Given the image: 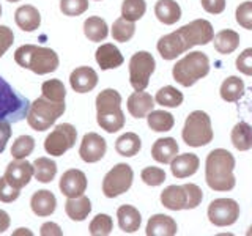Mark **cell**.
Returning a JSON list of instances; mask_svg holds the SVG:
<instances>
[{
  "label": "cell",
  "instance_id": "1",
  "mask_svg": "<svg viewBox=\"0 0 252 236\" xmlns=\"http://www.w3.org/2000/svg\"><path fill=\"white\" fill-rule=\"evenodd\" d=\"M215 39L213 26L205 19H195L169 35L161 36L158 41V52L164 60H175L180 54L194 46H205Z\"/></svg>",
  "mask_w": 252,
  "mask_h": 236
},
{
  "label": "cell",
  "instance_id": "2",
  "mask_svg": "<svg viewBox=\"0 0 252 236\" xmlns=\"http://www.w3.org/2000/svg\"><path fill=\"white\" fill-rule=\"evenodd\" d=\"M235 157L224 148H216L207 156L205 164V179L213 191L227 192L232 191L236 184L233 175Z\"/></svg>",
  "mask_w": 252,
  "mask_h": 236
},
{
  "label": "cell",
  "instance_id": "3",
  "mask_svg": "<svg viewBox=\"0 0 252 236\" xmlns=\"http://www.w3.org/2000/svg\"><path fill=\"white\" fill-rule=\"evenodd\" d=\"M14 60L19 66L33 71L35 74H49L59 68V55L49 47L24 44L14 52Z\"/></svg>",
  "mask_w": 252,
  "mask_h": 236
},
{
  "label": "cell",
  "instance_id": "4",
  "mask_svg": "<svg viewBox=\"0 0 252 236\" xmlns=\"http://www.w3.org/2000/svg\"><path fill=\"white\" fill-rule=\"evenodd\" d=\"M96 120L101 128L109 134L120 131L125 126L122 94L117 90L106 88L96 96Z\"/></svg>",
  "mask_w": 252,
  "mask_h": 236
},
{
  "label": "cell",
  "instance_id": "5",
  "mask_svg": "<svg viewBox=\"0 0 252 236\" xmlns=\"http://www.w3.org/2000/svg\"><path fill=\"white\" fill-rule=\"evenodd\" d=\"M66 109L65 101H54L46 96H39L30 104L27 114V123L32 129L43 132L59 120Z\"/></svg>",
  "mask_w": 252,
  "mask_h": 236
},
{
  "label": "cell",
  "instance_id": "6",
  "mask_svg": "<svg viewBox=\"0 0 252 236\" xmlns=\"http://www.w3.org/2000/svg\"><path fill=\"white\" fill-rule=\"evenodd\" d=\"M210 73V59L203 52H191L180 61L175 63L172 69L173 79L183 87L194 85L199 79Z\"/></svg>",
  "mask_w": 252,
  "mask_h": 236
},
{
  "label": "cell",
  "instance_id": "7",
  "mask_svg": "<svg viewBox=\"0 0 252 236\" xmlns=\"http://www.w3.org/2000/svg\"><path fill=\"white\" fill-rule=\"evenodd\" d=\"M29 109V101L16 93L13 87L0 76V120L18 123L27 117Z\"/></svg>",
  "mask_w": 252,
  "mask_h": 236
},
{
  "label": "cell",
  "instance_id": "8",
  "mask_svg": "<svg viewBox=\"0 0 252 236\" xmlns=\"http://www.w3.org/2000/svg\"><path fill=\"white\" fill-rule=\"evenodd\" d=\"M183 140L188 147L192 148L208 145L213 140L210 115L205 114L203 110H195V112L189 114L183 128Z\"/></svg>",
  "mask_w": 252,
  "mask_h": 236
},
{
  "label": "cell",
  "instance_id": "9",
  "mask_svg": "<svg viewBox=\"0 0 252 236\" xmlns=\"http://www.w3.org/2000/svg\"><path fill=\"white\" fill-rule=\"evenodd\" d=\"M156 69V61L155 57L147 51H140L136 52L129 60V82L131 87L136 91H144L150 77L155 73Z\"/></svg>",
  "mask_w": 252,
  "mask_h": 236
},
{
  "label": "cell",
  "instance_id": "10",
  "mask_svg": "<svg viewBox=\"0 0 252 236\" xmlns=\"http://www.w3.org/2000/svg\"><path fill=\"white\" fill-rule=\"evenodd\" d=\"M132 179L134 172L129 165L117 164L102 179V194L107 199H115V197L129 191V187L132 186Z\"/></svg>",
  "mask_w": 252,
  "mask_h": 236
},
{
  "label": "cell",
  "instance_id": "11",
  "mask_svg": "<svg viewBox=\"0 0 252 236\" xmlns=\"http://www.w3.org/2000/svg\"><path fill=\"white\" fill-rule=\"evenodd\" d=\"M77 131L73 124L62 123L54 128V131L44 140V149L51 156H63L68 149L76 145Z\"/></svg>",
  "mask_w": 252,
  "mask_h": 236
},
{
  "label": "cell",
  "instance_id": "12",
  "mask_svg": "<svg viewBox=\"0 0 252 236\" xmlns=\"http://www.w3.org/2000/svg\"><path fill=\"white\" fill-rule=\"evenodd\" d=\"M240 217V205L232 199L213 200L208 206V219L216 227L233 225Z\"/></svg>",
  "mask_w": 252,
  "mask_h": 236
},
{
  "label": "cell",
  "instance_id": "13",
  "mask_svg": "<svg viewBox=\"0 0 252 236\" xmlns=\"http://www.w3.org/2000/svg\"><path fill=\"white\" fill-rule=\"evenodd\" d=\"M106 151H107L106 140L96 132L85 134L84 139H82L81 148H79V154H81L82 161L89 162V164L101 161L102 157H104Z\"/></svg>",
  "mask_w": 252,
  "mask_h": 236
},
{
  "label": "cell",
  "instance_id": "14",
  "mask_svg": "<svg viewBox=\"0 0 252 236\" xmlns=\"http://www.w3.org/2000/svg\"><path fill=\"white\" fill-rule=\"evenodd\" d=\"M85 189H87V177L82 170L71 169L62 175L60 191L63 195L68 197V199H74V197L84 195Z\"/></svg>",
  "mask_w": 252,
  "mask_h": 236
},
{
  "label": "cell",
  "instance_id": "15",
  "mask_svg": "<svg viewBox=\"0 0 252 236\" xmlns=\"http://www.w3.org/2000/svg\"><path fill=\"white\" fill-rule=\"evenodd\" d=\"M3 177L14 187L22 189L30 183L32 177H33V164H30L27 159H14L8 164Z\"/></svg>",
  "mask_w": 252,
  "mask_h": 236
},
{
  "label": "cell",
  "instance_id": "16",
  "mask_svg": "<svg viewBox=\"0 0 252 236\" xmlns=\"http://www.w3.org/2000/svg\"><path fill=\"white\" fill-rule=\"evenodd\" d=\"M161 203L162 206L172 211H180V209H188L189 208V192L186 184L177 186L172 184L165 187L161 192Z\"/></svg>",
  "mask_w": 252,
  "mask_h": 236
},
{
  "label": "cell",
  "instance_id": "17",
  "mask_svg": "<svg viewBox=\"0 0 252 236\" xmlns=\"http://www.w3.org/2000/svg\"><path fill=\"white\" fill-rule=\"evenodd\" d=\"M69 84L77 93H89L98 85V74L90 66H79L71 73Z\"/></svg>",
  "mask_w": 252,
  "mask_h": 236
},
{
  "label": "cell",
  "instance_id": "18",
  "mask_svg": "<svg viewBox=\"0 0 252 236\" xmlns=\"http://www.w3.org/2000/svg\"><path fill=\"white\" fill-rule=\"evenodd\" d=\"M200 167V159L197 154L192 153H185L178 154L173 157V161L170 162V170L172 175L175 178H188L192 177L194 173L199 170Z\"/></svg>",
  "mask_w": 252,
  "mask_h": 236
},
{
  "label": "cell",
  "instance_id": "19",
  "mask_svg": "<svg viewBox=\"0 0 252 236\" xmlns=\"http://www.w3.org/2000/svg\"><path fill=\"white\" fill-rule=\"evenodd\" d=\"M128 110L131 117L134 118H144L152 110H155V98L150 93L144 91H134L128 98Z\"/></svg>",
  "mask_w": 252,
  "mask_h": 236
},
{
  "label": "cell",
  "instance_id": "20",
  "mask_svg": "<svg viewBox=\"0 0 252 236\" xmlns=\"http://www.w3.org/2000/svg\"><path fill=\"white\" fill-rule=\"evenodd\" d=\"M94 57H96V63L102 71L115 69L118 66H122L125 61L123 54L118 51L117 46H114L112 43H106V44L99 46Z\"/></svg>",
  "mask_w": 252,
  "mask_h": 236
},
{
  "label": "cell",
  "instance_id": "21",
  "mask_svg": "<svg viewBox=\"0 0 252 236\" xmlns=\"http://www.w3.org/2000/svg\"><path fill=\"white\" fill-rule=\"evenodd\" d=\"M178 156V144L173 137L158 139L152 147V157L159 164H170Z\"/></svg>",
  "mask_w": 252,
  "mask_h": 236
},
{
  "label": "cell",
  "instance_id": "22",
  "mask_svg": "<svg viewBox=\"0 0 252 236\" xmlns=\"http://www.w3.org/2000/svg\"><path fill=\"white\" fill-rule=\"evenodd\" d=\"M177 222L170 216L155 214L148 219L147 224V236H173L177 235Z\"/></svg>",
  "mask_w": 252,
  "mask_h": 236
},
{
  "label": "cell",
  "instance_id": "23",
  "mask_svg": "<svg viewBox=\"0 0 252 236\" xmlns=\"http://www.w3.org/2000/svg\"><path fill=\"white\" fill-rule=\"evenodd\" d=\"M30 206L38 217H47L57 208V199L51 191H38L32 195Z\"/></svg>",
  "mask_w": 252,
  "mask_h": 236
},
{
  "label": "cell",
  "instance_id": "24",
  "mask_svg": "<svg viewBox=\"0 0 252 236\" xmlns=\"http://www.w3.org/2000/svg\"><path fill=\"white\" fill-rule=\"evenodd\" d=\"M14 21L24 31H35L41 24V16L33 5H22L14 13Z\"/></svg>",
  "mask_w": 252,
  "mask_h": 236
},
{
  "label": "cell",
  "instance_id": "25",
  "mask_svg": "<svg viewBox=\"0 0 252 236\" xmlns=\"http://www.w3.org/2000/svg\"><path fill=\"white\" fill-rule=\"evenodd\" d=\"M117 217H118V227L125 233H136L140 228L142 224L140 212L137 208L131 206V205H122L117 209Z\"/></svg>",
  "mask_w": 252,
  "mask_h": 236
},
{
  "label": "cell",
  "instance_id": "26",
  "mask_svg": "<svg viewBox=\"0 0 252 236\" xmlns=\"http://www.w3.org/2000/svg\"><path fill=\"white\" fill-rule=\"evenodd\" d=\"M155 14L159 22L165 26H172L180 21L181 8L175 0H158L155 5Z\"/></svg>",
  "mask_w": 252,
  "mask_h": 236
},
{
  "label": "cell",
  "instance_id": "27",
  "mask_svg": "<svg viewBox=\"0 0 252 236\" xmlns=\"http://www.w3.org/2000/svg\"><path fill=\"white\" fill-rule=\"evenodd\" d=\"M65 211L71 220L74 222H82L87 217H89L90 211H92V203L90 199L85 195L81 197H74V199H68L65 203Z\"/></svg>",
  "mask_w": 252,
  "mask_h": 236
},
{
  "label": "cell",
  "instance_id": "28",
  "mask_svg": "<svg viewBox=\"0 0 252 236\" xmlns=\"http://www.w3.org/2000/svg\"><path fill=\"white\" fill-rule=\"evenodd\" d=\"M232 144L238 151H248L252 148V126L246 121H240L232 129Z\"/></svg>",
  "mask_w": 252,
  "mask_h": 236
},
{
  "label": "cell",
  "instance_id": "29",
  "mask_svg": "<svg viewBox=\"0 0 252 236\" xmlns=\"http://www.w3.org/2000/svg\"><path fill=\"white\" fill-rule=\"evenodd\" d=\"M84 33L85 36L93 43L104 41L109 35V29L104 19L98 18V16H92L84 22Z\"/></svg>",
  "mask_w": 252,
  "mask_h": 236
},
{
  "label": "cell",
  "instance_id": "30",
  "mask_svg": "<svg viewBox=\"0 0 252 236\" xmlns=\"http://www.w3.org/2000/svg\"><path fill=\"white\" fill-rule=\"evenodd\" d=\"M238 46H240V35L235 30L230 29L222 30L215 36V49L222 55L235 52L238 49Z\"/></svg>",
  "mask_w": 252,
  "mask_h": 236
},
{
  "label": "cell",
  "instance_id": "31",
  "mask_svg": "<svg viewBox=\"0 0 252 236\" xmlns=\"http://www.w3.org/2000/svg\"><path fill=\"white\" fill-rule=\"evenodd\" d=\"M140 137L136 132H126L120 136L115 142V149L120 156L125 157H132L140 151Z\"/></svg>",
  "mask_w": 252,
  "mask_h": 236
},
{
  "label": "cell",
  "instance_id": "32",
  "mask_svg": "<svg viewBox=\"0 0 252 236\" xmlns=\"http://www.w3.org/2000/svg\"><path fill=\"white\" fill-rule=\"evenodd\" d=\"M244 94V84L243 79L230 76L220 85V98L227 102H236Z\"/></svg>",
  "mask_w": 252,
  "mask_h": 236
},
{
  "label": "cell",
  "instance_id": "33",
  "mask_svg": "<svg viewBox=\"0 0 252 236\" xmlns=\"http://www.w3.org/2000/svg\"><path fill=\"white\" fill-rule=\"evenodd\" d=\"M57 175V164L49 157H38L33 162V177L39 183H51Z\"/></svg>",
  "mask_w": 252,
  "mask_h": 236
},
{
  "label": "cell",
  "instance_id": "34",
  "mask_svg": "<svg viewBox=\"0 0 252 236\" xmlns=\"http://www.w3.org/2000/svg\"><path fill=\"white\" fill-rule=\"evenodd\" d=\"M148 126L156 132H167L175 124V118L172 114L165 112V110H152L147 115Z\"/></svg>",
  "mask_w": 252,
  "mask_h": 236
},
{
  "label": "cell",
  "instance_id": "35",
  "mask_svg": "<svg viewBox=\"0 0 252 236\" xmlns=\"http://www.w3.org/2000/svg\"><path fill=\"white\" fill-rule=\"evenodd\" d=\"M156 102L162 107H170L175 109L178 106L183 104V93L180 90H177L175 87H162V88L156 93Z\"/></svg>",
  "mask_w": 252,
  "mask_h": 236
},
{
  "label": "cell",
  "instance_id": "36",
  "mask_svg": "<svg viewBox=\"0 0 252 236\" xmlns=\"http://www.w3.org/2000/svg\"><path fill=\"white\" fill-rule=\"evenodd\" d=\"M136 33V24L132 21H128L125 19L123 16L122 18H118L114 26H112V38L115 41H120V43H126L129 41V39L134 36Z\"/></svg>",
  "mask_w": 252,
  "mask_h": 236
},
{
  "label": "cell",
  "instance_id": "37",
  "mask_svg": "<svg viewBox=\"0 0 252 236\" xmlns=\"http://www.w3.org/2000/svg\"><path fill=\"white\" fill-rule=\"evenodd\" d=\"M147 11L145 0H123L122 5V16L125 19L136 22L142 19V16Z\"/></svg>",
  "mask_w": 252,
  "mask_h": 236
},
{
  "label": "cell",
  "instance_id": "38",
  "mask_svg": "<svg viewBox=\"0 0 252 236\" xmlns=\"http://www.w3.org/2000/svg\"><path fill=\"white\" fill-rule=\"evenodd\" d=\"M112 228H114L112 217L107 214H98L90 222L89 232L92 236H107L112 233Z\"/></svg>",
  "mask_w": 252,
  "mask_h": 236
},
{
  "label": "cell",
  "instance_id": "39",
  "mask_svg": "<svg viewBox=\"0 0 252 236\" xmlns=\"http://www.w3.org/2000/svg\"><path fill=\"white\" fill-rule=\"evenodd\" d=\"M35 149V140L30 136H21L11 147V156L14 159H26Z\"/></svg>",
  "mask_w": 252,
  "mask_h": 236
},
{
  "label": "cell",
  "instance_id": "40",
  "mask_svg": "<svg viewBox=\"0 0 252 236\" xmlns=\"http://www.w3.org/2000/svg\"><path fill=\"white\" fill-rule=\"evenodd\" d=\"M41 91H43V96L54 99V101H65V96H66L65 85H63V82L59 81V79L46 81L41 85Z\"/></svg>",
  "mask_w": 252,
  "mask_h": 236
},
{
  "label": "cell",
  "instance_id": "41",
  "mask_svg": "<svg viewBox=\"0 0 252 236\" xmlns=\"http://www.w3.org/2000/svg\"><path fill=\"white\" fill-rule=\"evenodd\" d=\"M60 10L66 16H81L89 10V0H60Z\"/></svg>",
  "mask_w": 252,
  "mask_h": 236
},
{
  "label": "cell",
  "instance_id": "42",
  "mask_svg": "<svg viewBox=\"0 0 252 236\" xmlns=\"http://www.w3.org/2000/svg\"><path fill=\"white\" fill-rule=\"evenodd\" d=\"M140 178L147 186H161L165 181V172L159 167H145L140 173Z\"/></svg>",
  "mask_w": 252,
  "mask_h": 236
},
{
  "label": "cell",
  "instance_id": "43",
  "mask_svg": "<svg viewBox=\"0 0 252 236\" xmlns=\"http://www.w3.org/2000/svg\"><path fill=\"white\" fill-rule=\"evenodd\" d=\"M236 22L243 29L252 30V2H243L236 8Z\"/></svg>",
  "mask_w": 252,
  "mask_h": 236
},
{
  "label": "cell",
  "instance_id": "44",
  "mask_svg": "<svg viewBox=\"0 0 252 236\" xmlns=\"http://www.w3.org/2000/svg\"><path fill=\"white\" fill-rule=\"evenodd\" d=\"M21 189L14 187L13 184L8 183V179L5 177L0 178V202L3 203H11L19 197Z\"/></svg>",
  "mask_w": 252,
  "mask_h": 236
},
{
  "label": "cell",
  "instance_id": "45",
  "mask_svg": "<svg viewBox=\"0 0 252 236\" xmlns=\"http://www.w3.org/2000/svg\"><path fill=\"white\" fill-rule=\"evenodd\" d=\"M236 69L246 76H252V47L244 49L238 55V59H236Z\"/></svg>",
  "mask_w": 252,
  "mask_h": 236
},
{
  "label": "cell",
  "instance_id": "46",
  "mask_svg": "<svg viewBox=\"0 0 252 236\" xmlns=\"http://www.w3.org/2000/svg\"><path fill=\"white\" fill-rule=\"evenodd\" d=\"M13 43H14L13 30L6 26H0V59H2L5 52L13 46Z\"/></svg>",
  "mask_w": 252,
  "mask_h": 236
},
{
  "label": "cell",
  "instance_id": "47",
  "mask_svg": "<svg viewBox=\"0 0 252 236\" xmlns=\"http://www.w3.org/2000/svg\"><path fill=\"white\" fill-rule=\"evenodd\" d=\"M186 187H188V192H189V208L188 209H194L202 203V199H203L202 189L197 184H191V183H188Z\"/></svg>",
  "mask_w": 252,
  "mask_h": 236
},
{
  "label": "cell",
  "instance_id": "48",
  "mask_svg": "<svg viewBox=\"0 0 252 236\" xmlns=\"http://www.w3.org/2000/svg\"><path fill=\"white\" fill-rule=\"evenodd\" d=\"M202 8L210 14H220L225 10V0H202Z\"/></svg>",
  "mask_w": 252,
  "mask_h": 236
},
{
  "label": "cell",
  "instance_id": "49",
  "mask_svg": "<svg viewBox=\"0 0 252 236\" xmlns=\"http://www.w3.org/2000/svg\"><path fill=\"white\" fill-rule=\"evenodd\" d=\"M11 137V124L8 120H0V153L5 151L8 140Z\"/></svg>",
  "mask_w": 252,
  "mask_h": 236
},
{
  "label": "cell",
  "instance_id": "50",
  "mask_svg": "<svg viewBox=\"0 0 252 236\" xmlns=\"http://www.w3.org/2000/svg\"><path fill=\"white\" fill-rule=\"evenodd\" d=\"M41 233L43 236H62L63 232H62V228L57 225V224H54V222H46L41 225Z\"/></svg>",
  "mask_w": 252,
  "mask_h": 236
},
{
  "label": "cell",
  "instance_id": "51",
  "mask_svg": "<svg viewBox=\"0 0 252 236\" xmlns=\"http://www.w3.org/2000/svg\"><path fill=\"white\" fill-rule=\"evenodd\" d=\"M10 224H11V219L8 216V212L0 209V233H5L8 228H10Z\"/></svg>",
  "mask_w": 252,
  "mask_h": 236
},
{
  "label": "cell",
  "instance_id": "52",
  "mask_svg": "<svg viewBox=\"0 0 252 236\" xmlns=\"http://www.w3.org/2000/svg\"><path fill=\"white\" fill-rule=\"evenodd\" d=\"M24 233L29 235V236H32V232H29L27 228H19V232H14L13 235H24Z\"/></svg>",
  "mask_w": 252,
  "mask_h": 236
},
{
  "label": "cell",
  "instance_id": "53",
  "mask_svg": "<svg viewBox=\"0 0 252 236\" xmlns=\"http://www.w3.org/2000/svg\"><path fill=\"white\" fill-rule=\"evenodd\" d=\"M246 235H248V236H252V225L249 227V230L246 232Z\"/></svg>",
  "mask_w": 252,
  "mask_h": 236
},
{
  "label": "cell",
  "instance_id": "54",
  "mask_svg": "<svg viewBox=\"0 0 252 236\" xmlns=\"http://www.w3.org/2000/svg\"><path fill=\"white\" fill-rule=\"evenodd\" d=\"M6 2H11V3H14V2H21V0H6Z\"/></svg>",
  "mask_w": 252,
  "mask_h": 236
},
{
  "label": "cell",
  "instance_id": "55",
  "mask_svg": "<svg viewBox=\"0 0 252 236\" xmlns=\"http://www.w3.org/2000/svg\"><path fill=\"white\" fill-rule=\"evenodd\" d=\"M0 16H2V5H0Z\"/></svg>",
  "mask_w": 252,
  "mask_h": 236
}]
</instances>
